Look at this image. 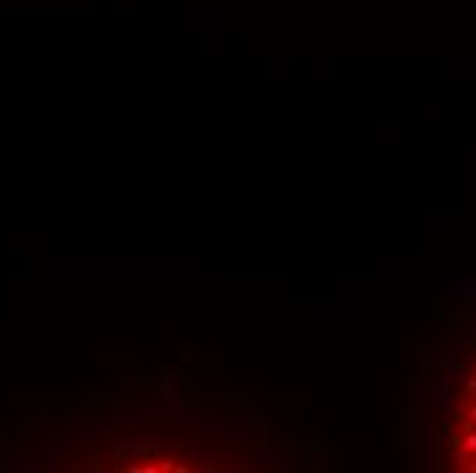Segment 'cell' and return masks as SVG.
Returning <instances> with one entry per match:
<instances>
[{"mask_svg": "<svg viewBox=\"0 0 476 473\" xmlns=\"http://www.w3.org/2000/svg\"><path fill=\"white\" fill-rule=\"evenodd\" d=\"M225 405L227 408H260L263 405V397H257V394H252V391H246V389H230L227 391V397H225Z\"/></svg>", "mask_w": 476, "mask_h": 473, "instance_id": "1", "label": "cell"}, {"mask_svg": "<svg viewBox=\"0 0 476 473\" xmlns=\"http://www.w3.org/2000/svg\"><path fill=\"white\" fill-rule=\"evenodd\" d=\"M159 377L167 380V383H178V380H184V377H189V375H186L184 364H164V367H159Z\"/></svg>", "mask_w": 476, "mask_h": 473, "instance_id": "2", "label": "cell"}, {"mask_svg": "<svg viewBox=\"0 0 476 473\" xmlns=\"http://www.w3.org/2000/svg\"><path fill=\"white\" fill-rule=\"evenodd\" d=\"M192 459L200 462L197 470H213V462H217V451H205V449H194Z\"/></svg>", "mask_w": 476, "mask_h": 473, "instance_id": "3", "label": "cell"}, {"mask_svg": "<svg viewBox=\"0 0 476 473\" xmlns=\"http://www.w3.org/2000/svg\"><path fill=\"white\" fill-rule=\"evenodd\" d=\"M468 462H471V451H465L462 446L452 451V465L454 468H468Z\"/></svg>", "mask_w": 476, "mask_h": 473, "instance_id": "4", "label": "cell"}, {"mask_svg": "<svg viewBox=\"0 0 476 473\" xmlns=\"http://www.w3.org/2000/svg\"><path fill=\"white\" fill-rule=\"evenodd\" d=\"M454 405H457L454 394L449 391V386H444V391H441V408H444V410H454Z\"/></svg>", "mask_w": 476, "mask_h": 473, "instance_id": "5", "label": "cell"}, {"mask_svg": "<svg viewBox=\"0 0 476 473\" xmlns=\"http://www.w3.org/2000/svg\"><path fill=\"white\" fill-rule=\"evenodd\" d=\"M162 394H164V400L167 402H176V397H178V389H176V383H167V380H162Z\"/></svg>", "mask_w": 476, "mask_h": 473, "instance_id": "6", "label": "cell"}, {"mask_svg": "<svg viewBox=\"0 0 476 473\" xmlns=\"http://www.w3.org/2000/svg\"><path fill=\"white\" fill-rule=\"evenodd\" d=\"M462 449H465V451H471V454L476 451V432L468 429L465 435H462Z\"/></svg>", "mask_w": 476, "mask_h": 473, "instance_id": "7", "label": "cell"}, {"mask_svg": "<svg viewBox=\"0 0 476 473\" xmlns=\"http://www.w3.org/2000/svg\"><path fill=\"white\" fill-rule=\"evenodd\" d=\"M197 361H200L197 356H194L189 348H184V356H181V364H197Z\"/></svg>", "mask_w": 476, "mask_h": 473, "instance_id": "8", "label": "cell"}, {"mask_svg": "<svg viewBox=\"0 0 476 473\" xmlns=\"http://www.w3.org/2000/svg\"><path fill=\"white\" fill-rule=\"evenodd\" d=\"M312 446H315V449H318V451H323V449H328V443H326L323 438L318 435V432H315V443H312Z\"/></svg>", "mask_w": 476, "mask_h": 473, "instance_id": "9", "label": "cell"}, {"mask_svg": "<svg viewBox=\"0 0 476 473\" xmlns=\"http://www.w3.org/2000/svg\"><path fill=\"white\" fill-rule=\"evenodd\" d=\"M465 394H476V377H468L465 380Z\"/></svg>", "mask_w": 476, "mask_h": 473, "instance_id": "10", "label": "cell"}, {"mask_svg": "<svg viewBox=\"0 0 476 473\" xmlns=\"http://www.w3.org/2000/svg\"><path fill=\"white\" fill-rule=\"evenodd\" d=\"M172 468V462H170V459H162V465H159V470H170Z\"/></svg>", "mask_w": 476, "mask_h": 473, "instance_id": "11", "label": "cell"}, {"mask_svg": "<svg viewBox=\"0 0 476 473\" xmlns=\"http://www.w3.org/2000/svg\"><path fill=\"white\" fill-rule=\"evenodd\" d=\"M468 470H471V473H476V462H468Z\"/></svg>", "mask_w": 476, "mask_h": 473, "instance_id": "12", "label": "cell"}, {"mask_svg": "<svg viewBox=\"0 0 476 473\" xmlns=\"http://www.w3.org/2000/svg\"><path fill=\"white\" fill-rule=\"evenodd\" d=\"M473 427H476V421H473Z\"/></svg>", "mask_w": 476, "mask_h": 473, "instance_id": "13", "label": "cell"}]
</instances>
